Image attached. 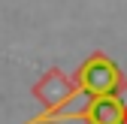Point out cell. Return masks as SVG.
Segmentation results:
<instances>
[{
  "mask_svg": "<svg viewBox=\"0 0 127 124\" xmlns=\"http://www.w3.org/2000/svg\"><path fill=\"white\" fill-rule=\"evenodd\" d=\"M124 109L121 103L112 97V94H103V97H91L85 112H82V121L85 124H121L124 121Z\"/></svg>",
  "mask_w": 127,
  "mask_h": 124,
  "instance_id": "3",
  "label": "cell"
},
{
  "mask_svg": "<svg viewBox=\"0 0 127 124\" xmlns=\"http://www.w3.org/2000/svg\"><path fill=\"white\" fill-rule=\"evenodd\" d=\"M112 97L121 103V109L127 112V76H121V82L115 85V91H112Z\"/></svg>",
  "mask_w": 127,
  "mask_h": 124,
  "instance_id": "4",
  "label": "cell"
},
{
  "mask_svg": "<svg viewBox=\"0 0 127 124\" xmlns=\"http://www.w3.org/2000/svg\"><path fill=\"white\" fill-rule=\"evenodd\" d=\"M30 94L42 103V109H58V106H64L70 97H76L79 91H76L73 79H70L61 67H52V70H45L39 79L33 82Z\"/></svg>",
  "mask_w": 127,
  "mask_h": 124,
  "instance_id": "2",
  "label": "cell"
},
{
  "mask_svg": "<svg viewBox=\"0 0 127 124\" xmlns=\"http://www.w3.org/2000/svg\"><path fill=\"white\" fill-rule=\"evenodd\" d=\"M121 124H127V115H124V121H121Z\"/></svg>",
  "mask_w": 127,
  "mask_h": 124,
  "instance_id": "5",
  "label": "cell"
},
{
  "mask_svg": "<svg viewBox=\"0 0 127 124\" xmlns=\"http://www.w3.org/2000/svg\"><path fill=\"white\" fill-rule=\"evenodd\" d=\"M121 70H118V64L109 55H103V52H94V55H88L85 61H82V67H79L70 79H73V85H76V91L79 94H88V97H103V94H112L115 91V85L121 82Z\"/></svg>",
  "mask_w": 127,
  "mask_h": 124,
  "instance_id": "1",
  "label": "cell"
}]
</instances>
